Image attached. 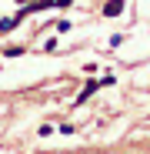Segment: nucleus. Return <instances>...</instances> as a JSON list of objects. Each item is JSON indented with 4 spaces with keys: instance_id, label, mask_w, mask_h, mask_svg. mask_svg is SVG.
<instances>
[{
    "instance_id": "1",
    "label": "nucleus",
    "mask_w": 150,
    "mask_h": 154,
    "mask_svg": "<svg viewBox=\"0 0 150 154\" xmlns=\"http://www.w3.org/2000/svg\"><path fill=\"white\" fill-rule=\"evenodd\" d=\"M120 10H123V0H110V4H107V10H104V14H107V17H117Z\"/></svg>"
},
{
    "instance_id": "2",
    "label": "nucleus",
    "mask_w": 150,
    "mask_h": 154,
    "mask_svg": "<svg viewBox=\"0 0 150 154\" xmlns=\"http://www.w3.org/2000/svg\"><path fill=\"white\" fill-rule=\"evenodd\" d=\"M17 20H20V17H7L4 23H0V30H13V27H17Z\"/></svg>"
}]
</instances>
